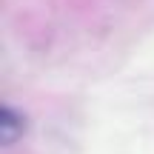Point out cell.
<instances>
[{"mask_svg": "<svg viewBox=\"0 0 154 154\" xmlns=\"http://www.w3.org/2000/svg\"><path fill=\"white\" fill-rule=\"evenodd\" d=\"M0 117H3V120H0V128H3V140H6V143H14V140H17V134L23 131L20 114H17V111L11 109V106H6Z\"/></svg>", "mask_w": 154, "mask_h": 154, "instance_id": "cell-1", "label": "cell"}]
</instances>
